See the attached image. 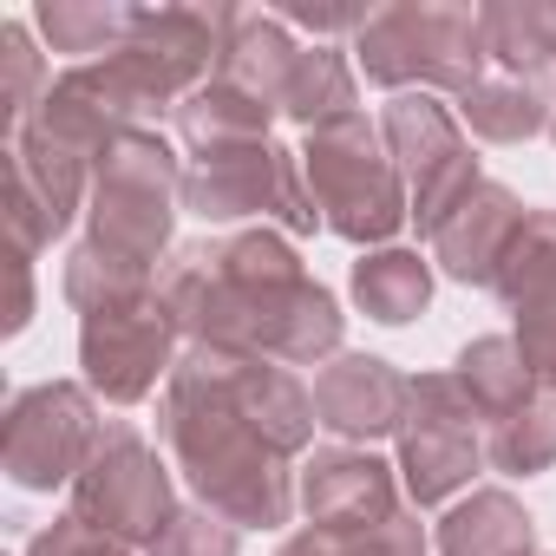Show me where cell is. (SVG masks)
I'll return each mask as SVG.
<instances>
[{
    "mask_svg": "<svg viewBox=\"0 0 556 556\" xmlns=\"http://www.w3.org/2000/svg\"><path fill=\"white\" fill-rule=\"evenodd\" d=\"M99 393L86 380H40L21 387L0 419V471L21 491H73V478L86 471L92 445H99Z\"/></svg>",
    "mask_w": 556,
    "mask_h": 556,
    "instance_id": "9",
    "label": "cell"
},
{
    "mask_svg": "<svg viewBox=\"0 0 556 556\" xmlns=\"http://www.w3.org/2000/svg\"><path fill=\"white\" fill-rule=\"evenodd\" d=\"M413 380L380 361V354H334L315 374V419L341 439V445H374V439H400Z\"/></svg>",
    "mask_w": 556,
    "mask_h": 556,
    "instance_id": "16",
    "label": "cell"
},
{
    "mask_svg": "<svg viewBox=\"0 0 556 556\" xmlns=\"http://www.w3.org/2000/svg\"><path fill=\"white\" fill-rule=\"evenodd\" d=\"M452 374H458V387H465V400L478 406L484 426L510 419L517 406H530V400L543 393L536 374L523 367V354H517L510 334H478V341H465L458 361H452Z\"/></svg>",
    "mask_w": 556,
    "mask_h": 556,
    "instance_id": "22",
    "label": "cell"
},
{
    "mask_svg": "<svg viewBox=\"0 0 556 556\" xmlns=\"http://www.w3.org/2000/svg\"><path fill=\"white\" fill-rule=\"evenodd\" d=\"M432 549L439 556H536V517L504 484H478L439 517Z\"/></svg>",
    "mask_w": 556,
    "mask_h": 556,
    "instance_id": "18",
    "label": "cell"
},
{
    "mask_svg": "<svg viewBox=\"0 0 556 556\" xmlns=\"http://www.w3.org/2000/svg\"><path fill=\"white\" fill-rule=\"evenodd\" d=\"M458 118H465L471 138H484V144H523V138L549 131V86H543V79H510V73H497V79H484V86H471V92L458 99Z\"/></svg>",
    "mask_w": 556,
    "mask_h": 556,
    "instance_id": "25",
    "label": "cell"
},
{
    "mask_svg": "<svg viewBox=\"0 0 556 556\" xmlns=\"http://www.w3.org/2000/svg\"><path fill=\"white\" fill-rule=\"evenodd\" d=\"M73 517L99 523L118 543H157L177 517V491H170V465L157 458V445L131 426V419H105L99 445L86 458V471L73 478Z\"/></svg>",
    "mask_w": 556,
    "mask_h": 556,
    "instance_id": "7",
    "label": "cell"
},
{
    "mask_svg": "<svg viewBox=\"0 0 556 556\" xmlns=\"http://www.w3.org/2000/svg\"><path fill=\"white\" fill-rule=\"evenodd\" d=\"M131 14L138 8H125V0H40L34 34L53 53H73V66H92L131 40Z\"/></svg>",
    "mask_w": 556,
    "mask_h": 556,
    "instance_id": "24",
    "label": "cell"
},
{
    "mask_svg": "<svg viewBox=\"0 0 556 556\" xmlns=\"http://www.w3.org/2000/svg\"><path fill=\"white\" fill-rule=\"evenodd\" d=\"M374 8H282V27H308V34H361Z\"/></svg>",
    "mask_w": 556,
    "mask_h": 556,
    "instance_id": "31",
    "label": "cell"
},
{
    "mask_svg": "<svg viewBox=\"0 0 556 556\" xmlns=\"http://www.w3.org/2000/svg\"><path fill=\"white\" fill-rule=\"evenodd\" d=\"M34 321V255H14V308H8V334H27Z\"/></svg>",
    "mask_w": 556,
    "mask_h": 556,
    "instance_id": "32",
    "label": "cell"
},
{
    "mask_svg": "<svg viewBox=\"0 0 556 556\" xmlns=\"http://www.w3.org/2000/svg\"><path fill=\"white\" fill-rule=\"evenodd\" d=\"M177 341L184 334H177L170 308L157 302V289L151 295H131V302H112V308H92V315H79V367H86V387L105 406H138L184 361Z\"/></svg>",
    "mask_w": 556,
    "mask_h": 556,
    "instance_id": "12",
    "label": "cell"
},
{
    "mask_svg": "<svg viewBox=\"0 0 556 556\" xmlns=\"http://www.w3.org/2000/svg\"><path fill=\"white\" fill-rule=\"evenodd\" d=\"M157 439L170 452V471L197 491V504H210L236 530H282L302 510V471H289L295 458L275 452L236 400V354L184 348L157 400Z\"/></svg>",
    "mask_w": 556,
    "mask_h": 556,
    "instance_id": "2",
    "label": "cell"
},
{
    "mask_svg": "<svg viewBox=\"0 0 556 556\" xmlns=\"http://www.w3.org/2000/svg\"><path fill=\"white\" fill-rule=\"evenodd\" d=\"M348 53L393 99L400 92L465 99L471 86L491 79L484 73L491 66L484 21H478V8H458V0H393V8H374Z\"/></svg>",
    "mask_w": 556,
    "mask_h": 556,
    "instance_id": "3",
    "label": "cell"
},
{
    "mask_svg": "<svg viewBox=\"0 0 556 556\" xmlns=\"http://www.w3.org/2000/svg\"><path fill=\"white\" fill-rule=\"evenodd\" d=\"M334 543V536H328ZM341 556H432V530L419 523V510L406 504V510H393L387 523H374V530H361V536H341L334 543Z\"/></svg>",
    "mask_w": 556,
    "mask_h": 556,
    "instance_id": "29",
    "label": "cell"
},
{
    "mask_svg": "<svg viewBox=\"0 0 556 556\" xmlns=\"http://www.w3.org/2000/svg\"><path fill=\"white\" fill-rule=\"evenodd\" d=\"M348 295H354V308L367 321L406 328V321H419L432 308V262L419 249H400V242L393 249H367L354 262V275H348Z\"/></svg>",
    "mask_w": 556,
    "mask_h": 556,
    "instance_id": "19",
    "label": "cell"
},
{
    "mask_svg": "<svg viewBox=\"0 0 556 556\" xmlns=\"http://www.w3.org/2000/svg\"><path fill=\"white\" fill-rule=\"evenodd\" d=\"M393 471L400 465L374 458L367 445H315L302 458V478H295V497H302L308 530H321V536L341 543V536H361V530L387 523L393 510H406Z\"/></svg>",
    "mask_w": 556,
    "mask_h": 556,
    "instance_id": "13",
    "label": "cell"
},
{
    "mask_svg": "<svg viewBox=\"0 0 556 556\" xmlns=\"http://www.w3.org/2000/svg\"><path fill=\"white\" fill-rule=\"evenodd\" d=\"M484 465V419L465 400L458 374H419L400 419V484L413 510L452 504Z\"/></svg>",
    "mask_w": 556,
    "mask_h": 556,
    "instance_id": "10",
    "label": "cell"
},
{
    "mask_svg": "<svg viewBox=\"0 0 556 556\" xmlns=\"http://www.w3.org/2000/svg\"><path fill=\"white\" fill-rule=\"evenodd\" d=\"M380 138L406 177V197H413V223L432 236L484 177H478V157H471V138L458 125V112L439 99V92H400L387 99L380 112Z\"/></svg>",
    "mask_w": 556,
    "mask_h": 556,
    "instance_id": "11",
    "label": "cell"
},
{
    "mask_svg": "<svg viewBox=\"0 0 556 556\" xmlns=\"http://www.w3.org/2000/svg\"><path fill=\"white\" fill-rule=\"evenodd\" d=\"M295 60H302V47L282 27V14H268V8H223V60H216V79H229L249 99H262V105L282 112V92H289Z\"/></svg>",
    "mask_w": 556,
    "mask_h": 556,
    "instance_id": "17",
    "label": "cell"
},
{
    "mask_svg": "<svg viewBox=\"0 0 556 556\" xmlns=\"http://www.w3.org/2000/svg\"><path fill=\"white\" fill-rule=\"evenodd\" d=\"M275 556H341V549H334L321 530H295V536H289L282 549H275Z\"/></svg>",
    "mask_w": 556,
    "mask_h": 556,
    "instance_id": "33",
    "label": "cell"
},
{
    "mask_svg": "<svg viewBox=\"0 0 556 556\" xmlns=\"http://www.w3.org/2000/svg\"><path fill=\"white\" fill-rule=\"evenodd\" d=\"M27 556H138L131 543H118V536H105L99 523H86V517H53L47 530H34L27 536Z\"/></svg>",
    "mask_w": 556,
    "mask_h": 556,
    "instance_id": "30",
    "label": "cell"
},
{
    "mask_svg": "<svg viewBox=\"0 0 556 556\" xmlns=\"http://www.w3.org/2000/svg\"><path fill=\"white\" fill-rule=\"evenodd\" d=\"M157 302L170 308L184 348L255 354L282 367H328L341 354L348 315L321 289L282 229H236L223 242H184L157 268Z\"/></svg>",
    "mask_w": 556,
    "mask_h": 556,
    "instance_id": "1",
    "label": "cell"
},
{
    "mask_svg": "<svg viewBox=\"0 0 556 556\" xmlns=\"http://www.w3.org/2000/svg\"><path fill=\"white\" fill-rule=\"evenodd\" d=\"M47 60L34 47V27L27 21H0V131H21L34 118V105L47 99Z\"/></svg>",
    "mask_w": 556,
    "mask_h": 556,
    "instance_id": "27",
    "label": "cell"
},
{
    "mask_svg": "<svg viewBox=\"0 0 556 556\" xmlns=\"http://www.w3.org/2000/svg\"><path fill=\"white\" fill-rule=\"evenodd\" d=\"M184 210L203 216V223L262 216L282 236H315L321 229V210H315L308 177H302V151H282L275 138L197 157L190 177H184Z\"/></svg>",
    "mask_w": 556,
    "mask_h": 556,
    "instance_id": "8",
    "label": "cell"
},
{
    "mask_svg": "<svg viewBox=\"0 0 556 556\" xmlns=\"http://www.w3.org/2000/svg\"><path fill=\"white\" fill-rule=\"evenodd\" d=\"M302 177H308V197L321 210V229H334L361 255L393 249L400 223L413 216L406 177H400V164H393V151L367 112L308 131L302 138Z\"/></svg>",
    "mask_w": 556,
    "mask_h": 556,
    "instance_id": "5",
    "label": "cell"
},
{
    "mask_svg": "<svg viewBox=\"0 0 556 556\" xmlns=\"http://www.w3.org/2000/svg\"><path fill=\"white\" fill-rule=\"evenodd\" d=\"M223 60V8H138L131 40L105 53V73L131 99L138 118L177 112L197 86L216 79Z\"/></svg>",
    "mask_w": 556,
    "mask_h": 556,
    "instance_id": "6",
    "label": "cell"
},
{
    "mask_svg": "<svg viewBox=\"0 0 556 556\" xmlns=\"http://www.w3.org/2000/svg\"><path fill=\"white\" fill-rule=\"evenodd\" d=\"M184 157L170 151L164 131L131 125L92 170V203H86V242L99 255H118L144 275L170 262L177 210H184Z\"/></svg>",
    "mask_w": 556,
    "mask_h": 556,
    "instance_id": "4",
    "label": "cell"
},
{
    "mask_svg": "<svg viewBox=\"0 0 556 556\" xmlns=\"http://www.w3.org/2000/svg\"><path fill=\"white\" fill-rule=\"evenodd\" d=\"M484 21V53L510 79H543L556 73V0H491L478 8Z\"/></svg>",
    "mask_w": 556,
    "mask_h": 556,
    "instance_id": "21",
    "label": "cell"
},
{
    "mask_svg": "<svg viewBox=\"0 0 556 556\" xmlns=\"http://www.w3.org/2000/svg\"><path fill=\"white\" fill-rule=\"evenodd\" d=\"M354 112H361V79H354L348 53L328 47V40L302 47L295 73H289V92H282V118L302 125V131H321V125L354 118Z\"/></svg>",
    "mask_w": 556,
    "mask_h": 556,
    "instance_id": "23",
    "label": "cell"
},
{
    "mask_svg": "<svg viewBox=\"0 0 556 556\" xmlns=\"http://www.w3.org/2000/svg\"><path fill=\"white\" fill-rule=\"evenodd\" d=\"M236 549H242V530L229 517H216L210 504H177L170 530L144 556H236Z\"/></svg>",
    "mask_w": 556,
    "mask_h": 556,
    "instance_id": "28",
    "label": "cell"
},
{
    "mask_svg": "<svg viewBox=\"0 0 556 556\" xmlns=\"http://www.w3.org/2000/svg\"><path fill=\"white\" fill-rule=\"evenodd\" d=\"M497 302L510 308V341L543 393H556V210H530L517 249L497 268Z\"/></svg>",
    "mask_w": 556,
    "mask_h": 556,
    "instance_id": "14",
    "label": "cell"
},
{
    "mask_svg": "<svg viewBox=\"0 0 556 556\" xmlns=\"http://www.w3.org/2000/svg\"><path fill=\"white\" fill-rule=\"evenodd\" d=\"M523 223H530V203L510 190V184H478L426 242H432V268L445 275V282H458V289H491L497 282V268H504V255L517 249V236H523Z\"/></svg>",
    "mask_w": 556,
    "mask_h": 556,
    "instance_id": "15",
    "label": "cell"
},
{
    "mask_svg": "<svg viewBox=\"0 0 556 556\" xmlns=\"http://www.w3.org/2000/svg\"><path fill=\"white\" fill-rule=\"evenodd\" d=\"M170 118H177V138L190 144V157H210V151H236V144H268V125L282 118V112L262 105V99H249L229 79H210Z\"/></svg>",
    "mask_w": 556,
    "mask_h": 556,
    "instance_id": "20",
    "label": "cell"
},
{
    "mask_svg": "<svg viewBox=\"0 0 556 556\" xmlns=\"http://www.w3.org/2000/svg\"><path fill=\"white\" fill-rule=\"evenodd\" d=\"M484 465L504 478H536L556 465V393H536L510 419L484 426Z\"/></svg>",
    "mask_w": 556,
    "mask_h": 556,
    "instance_id": "26",
    "label": "cell"
},
{
    "mask_svg": "<svg viewBox=\"0 0 556 556\" xmlns=\"http://www.w3.org/2000/svg\"><path fill=\"white\" fill-rule=\"evenodd\" d=\"M549 144H556V73H549Z\"/></svg>",
    "mask_w": 556,
    "mask_h": 556,
    "instance_id": "34",
    "label": "cell"
}]
</instances>
